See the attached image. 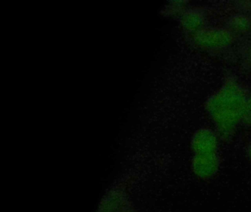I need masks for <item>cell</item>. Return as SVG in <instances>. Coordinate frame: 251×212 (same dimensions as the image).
Wrapping results in <instances>:
<instances>
[{
  "instance_id": "cell-1",
  "label": "cell",
  "mask_w": 251,
  "mask_h": 212,
  "mask_svg": "<svg viewBox=\"0 0 251 212\" xmlns=\"http://www.w3.org/2000/svg\"><path fill=\"white\" fill-rule=\"evenodd\" d=\"M240 85L227 81L208 101V108L221 136L228 138L238 122H242L247 96Z\"/></svg>"
},
{
  "instance_id": "cell-7",
  "label": "cell",
  "mask_w": 251,
  "mask_h": 212,
  "mask_svg": "<svg viewBox=\"0 0 251 212\" xmlns=\"http://www.w3.org/2000/svg\"><path fill=\"white\" fill-rule=\"evenodd\" d=\"M242 123L247 126H251V92L247 96L242 114Z\"/></svg>"
},
{
  "instance_id": "cell-2",
  "label": "cell",
  "mask_w": 251,
  "mask_h": 212,
  "mask_svg": "<svg viewBox=\"0 0 251 212\" xmlns=\"http://www.w3.org/2000/svg\"><path fill=\"white\" fill-rule=\"evenodd\" d=\"M235 35L226 27H204L192 35L194 45L205 51H219L230 47Z\"/></svg>"
},
{
  "instance_id": "cell-5",
  "label": "cell",
  "mask_w": 251,
  "mask_h": 212,
  "mask_svg": "<svg viewBox=\"0 0 251 212\" xmlns=\"http://www.w3.org/2000/svg\"><path fill=\"white\" fill-rule=\"evenodd\" d=\"M205 16L199 9L192 8L183 12L180 25L185 32L191 35L205 27Z\"/></svg>"
},
{
  "instance_id": "cell-9",
  "label": "cell",
  "mask_w": 251,
  "mask_h": 212,
  "mask_svg": "<svg viewBox=\"0 0 251 212\" xmlns=\"http://www.w3.org/2000/svg\"><path fill=\"white\" fill-rule=\"evenodd\" d=\"M247 58L251 63V42L248 47V51H247Z\"/></svg>"
},
{
  "instance_id": "cell-3",
  "label": "cell",
  "mask_w": 251,
  "mask_h": 212,
  "mask_svg": "<svg viewBox=\"0 0 251 212\" xmlns=\"http://www.w3.org/2000/svg\"><path fill=\"white\" fill-rule=\"evenodd\" d=\"M192 146L195 155L217 153V147H218L217 135L215 132L210 130H201L194 135Z\"/></svg>"
},
{
  "instance_id": "cell-8",
  "label": "cell",
  "mask_w": 251,
  "mask_h": 212,
  "mask_svg": "<svg viewBox=\"0 0 251 212\" xmlns=\"http://www.w3.org/2000/svg\"><path fill=\"white\" fill-rule=\"evenodd\" d=\"M246 155L248 160H249L250 162L251 163V141L248 144V145L247 146Z\"/></svg>"
},
{
  "instance_id": "cell-4",
  "label": "cell",
  "mask_w": 251,
  "mask_h": 212,
  "mask_svg": "<svg viewBox=\"0 0 251 212\" xmlns=\"http://www.w3.org/2000/svg\"><path fill=\"white\" fill-rule=\"evenodd\" d=\"M220 165L217 153L195 155L192 161V169L197 176L205 179L214 176Z\"/></svg>"
},
{
  "instance_id": "cell-6",
  "label": "cell",
  "mask_w": 251,
  "mask_h": 212,
  "mask_svg": "<svg viewBox=\"0 0 251 212\" xmlns=\"http://www.w3.org/2000/svg\"><path fill=\"white\" fill-rule=\"evenodd\" d=\"M226 28L234 35L246 34L251 31V18L245 14H235L229 18Z\"/></svg>"
}]
</instances>
